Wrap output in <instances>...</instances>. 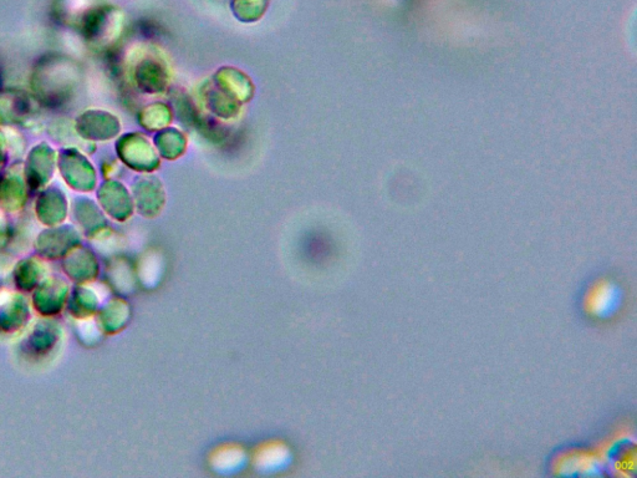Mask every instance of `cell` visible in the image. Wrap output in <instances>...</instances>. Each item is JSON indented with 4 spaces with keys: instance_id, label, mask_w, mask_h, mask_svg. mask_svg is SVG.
<instances>
[{
    "instance_id": "6da1fadb",
    "label": "cell",
    "mask_w": 637,
    "mask_h": 478,
    "mask_svg": "<svg viewBox=\"0 0 637 478\" xmlns=\"http://www.w3.org/2000/svg\"><path fill=\"white\" fill-rule=\"evenodd\" d=\"M623 304V291L609 278L596 279L586 289L583 310L589 318L606 320L613 318Z\"/></svg>"
}]
</instances>
